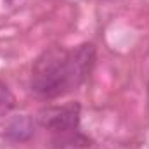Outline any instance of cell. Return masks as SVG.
<instances>
[{
    "label": "cell",
    "mask_w": 149,
    "mask_h": 149,
    "mask_svg": "<svg viewBox=\"0 0 149 149\" xmlns=\"http://www.w3.org/2000/svg\"><path fill=\"white\" fill-rule=\"evenodd\" d=\"M146 70H148V78H149V52H148V57H146Z\"/></svg>",
    "instance_id": "obj_5"
},
{
    "label": "cell",
    "mask_w": 149,
    "mask_h": 149,
    "mask_svg": "<svg viewBox=\"0 0 149 149\" xmlns=\"http://www.w3.org/2000/svg\"><path fill=\"white\" fill-rule=\"evenodd\" d=\"M7 2H14V0H7Z\"/></svg>",
    "instance_id": "obj_6"
},
{
    "label": "cell",
    "mask_w": 149,
    "mask_h": 149,
    "mask_svg": "<svg viewBox=\"0 0 149 149\" xmlns=\"http://www.w3.org/2000/svg\"><path fill=\"white\" fill-rule=\"evenodd\" d=\"M14 108H16V97H14V94L10 92V88L3 81H0V118L7 116Z\"/></svg>",
    "instance_id": "obj_4"
},
{
    "label": "cell",
    "mask_w": 149,
    "mask_h": 149,
    "mask_svg": "<svg viewBox=\"0 0 149 149\" xmlns=\"http://www.w3.org/2000/svg\"><path fill=\"white\" fill-rule=\"evenodd\" d=\"M95 45L81 43L73 50L50 47L37 57L30 87L38 97L56 99L78 88L94 70Z\"/></svg>",
    "instance_id": "obj_1"
},
{
    "label": "cell",
    "mask_w": 149,
    "mask_h": 149,
    "mask_svg": "<svg viewBox=\"0 0 149 149\" xmlns=\"http://www.w3.org/2000/svg\"><path fill=\"white\" fill-rule=\"evenodd\" d=\"M81 106L80 102H68L63 106H49L38 113V123L56 134H70L80 127Z\"/></svg>",
    "instance_id": "obj_2"
},
{
    "label": "cell",
    "mask_w": 149,
    "mask_h": 149,
    "mask_svg": "<svg viewBox=\"0 0 149 149\" xmlns=\"http://www.w3.org/2000/svg\"><path fill=\"white\" fill-rule=\"evenodd\" d=\"M35 134V123L28 114L10 116L3 125V135L14 142H26Z\"/></svg>",
    "instance_id": "obj_3"
}]
</instances>
